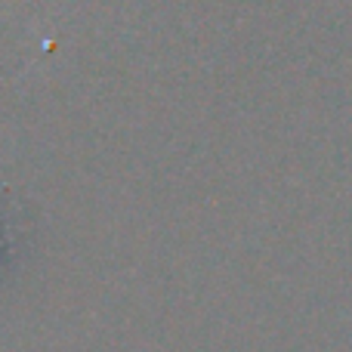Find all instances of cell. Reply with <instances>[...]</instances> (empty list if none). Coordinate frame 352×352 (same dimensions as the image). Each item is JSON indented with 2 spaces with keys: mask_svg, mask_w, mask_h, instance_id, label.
<instances>
[{
  "mask_svg": "<svg viewBox=\"0 0 352 352\" xmlns=\"http://www.w3.org/2000/svg\"><path fill=\"white\" fill-rule=\"evenodd\" d=\"M3 250H6V244H3V226H0V260H3Z\"/></svg>",
  "mask_w": 352,
  "mask_h": 352,
  "instance_id": "obj_1",
  "label": "cell"
}]
</instances>
